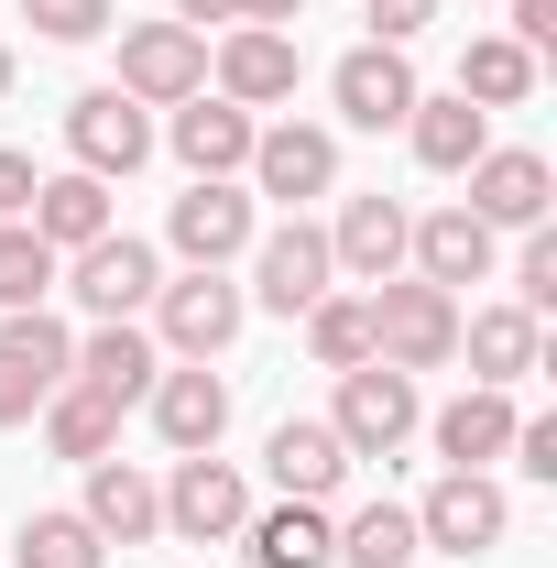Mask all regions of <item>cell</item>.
I'll use <instances>...</instances> for the list:
<instances>
[{"label": "cell", "instance_id": "25", "mask_svg": "<svg viewBox=\"0 0 557 568\" xmlns=\"http://www.w3.org/2000/svg\"><path fill=\"white\" fill-rule=\"evenodd\" d=\"M405 230H416V219L394 209V197H350L340 230H328V263H340V274H361V284H383L394 263H405Z\"/></svg>", "mask_w": 557, "mask_h": 568}, {"label": "cell", "instance_id": "30", "mask_svg": "<svg viewBox=\"0 0 557 568\" xmlns=\"http://www.w3.org/2000/svg\"><path fill=\"white\" fill-rule=\"evenodd\" d=\"M459 99H470V110H514V99H536V55H525L514 33H482V44L459 55Z\"/></svg>", "mask_w": 557, "mask_h": 568}, {"label": "cell", "instance_id": "29", "mask_svg": "<svg viewBox=\"0 0 557 568\" xmlns=\"http://www.w3.org/2000/svg\"><path fill=\"white\" fill-rule=\"evenodd\" d=\"M328 558H350V568H416L426 536H416V514H405V503H361V514L340 525V547H328Z\"/></svg>", "mask_w": 557, "mask_h": 568}, {"label": "cell", "instance_id": "26", "mask_svg": "<svg viewBox=\"0 0 557 568\" xmlns=\"http://www.w3.org/2000/svg\"><path fill=\"white\" fill-rule=\"evenodd\" d=\"M241 547H252V568H328L340 525H328L317 503H274V514H252V525H241Z\"/></svg>", "mask_w": 557, "mask_h": 568}, {"label": "cell", "instance_id": "23", "mask_svg": "<svg viewBox=\"0 0 557 568\" xmlns=\"http://www.w3.org/2000/svg\"><path fill=\"white\" fill-rule=\"evenodd\" d=\"M503 448H514V394L503 383H470L459 405H437V459L448 470H492Z\"/></svg>", "mask_w": 557, "mask_h": 568}, {"label": "cell", "instance_id": "38", "mask_svg": "<svg viewBox=\"0 0 557 568\" xmlns=\"http://www.w3.org/2000/svg\"><path fill=\"white\" fill-rule=\"evenodd\" d=\"M514 459H525L536 481H557V416H514Z\"/></svg>", "mask_w": 557, "mask_h": 568}, {"label": "cell", "instance_id": "28", "mask_svg": "<svg viewBox=\"0 0 557 568\" xmlns=\"http://www.w3.org/2000/svg\"><path fill=\"white\" fill-rule=\"evenodd\" d=\"M44 448H55V459H110V448H121V405L88 394V383H55V394H44Z\"/></svg>", "mask_w": 557, "mask_h": 568}, {"label": "cell", "instance_id": "18", "mask_svg": "<svg viewBox=\"0 0 557 568\" xmlns=\"http://www.w3.org/2000/svg\"><path fill=\"white\" fill-rule=\"evenodd\" d=\"M252 132H263V121H252V110H230V99H209V88H198V99H175V121H164V142H175V164H186V175H241V164H252Z\"/></svg>", "mask_w": 557, "mask_h": 568}, {"label": "cell", "instance_id": "14", "mask_svg": "<svg viewBox=\"0 0 557 568\" xmlns=\"http://www.w3.org/2000/svg\"><path fill=\"white\" fill-rule=\"evenodd\" d=\"M252 186L284 197V209L328 197V186H340V142L317 132V121H274V132H252Z\"/></svg>", "mask_w": 557, "mask_h": 568}, {"label": "cell", "instance_id": "36", "mask_svg": "<svg viewBox=\"0 0 557 568\" xmlns=\"http://www.w3.org/2000/svg\"><path fill=\"white\" fill-rule=\"evenodd\" d=\"M514 306L547 317L557 306V230H525V263H514Z\"/></svg>", "mask_w": 557, "mask_h": 568}, {"label": "cell", "instance_id": "35", "mask_svg": "<svg viewBox=\"0 0 557 568\" xmlns=\"http://www.w3.org/2000/svg\"><path fill=\"white\" fill-rule=\"evenodd\" d=\"M175 22H186V33H209V22H306V0H175Z\"/></svg>", "mask_w": 557, "mask_h": 568}, {"label": "cell", "instance_id": "2", "mask_svg": "<svg viewBox=\"0 0 557 568\" xmlns=\"http://www.w3.org/2000/svg\"><path fill=\"white\" fill-rule=\"evenodd\" d=\"M241 317H252V295L230 274H175V284H153V339L175 361H219L230 339H241Z\"/></svg>", "mask_w": 557, "mask_h": 568}, {"label": "cell", "instance_id": "9", "mask_svg": "<svg viewBox=\"0 0 557 568\" xmlns=\"http://www.w3.org/2000/svg\"><path fill=\"white\" fill-rule=\"evenodd\" d=\"M209 77H219L230 110H274V99H295L306 55H295V33H274V22H230L219 55H209Z\"/></svg>", "mask_w": 557, "mask_h": 568}, {"label": "cell", "instance_id": "27", "mask_svg": "<svg viewBox=\"0 0 557 568\" xmlns=\"http://www.w3.org/2000/svg\"><path fill=\"white\" fill-rule=\"evenodd\" d=\"M459 351H470L482 383H525V372L547 361V339H536V317H525V306H482V317H459Z\"/></svg>", "mask_w": 557, "mask_h": 568}, {"label": "cell", "instance_id": "1", "mask_svg": "<svg viewBox=\"0 0 557 568\" xmlns=\"http://www.w3.org/2000/svg\"><path fill=\"white\" fill-rule=\"evenodd\" d=\"M361 306H372V361H383V372H437V361H459V295H437L426 274H383Z\"/></svg>", "mask_w": 557, "mask_h": 568}, {"label": "cell", "instance_id": "13", "mask_svg": "<svg viewBox=\"0 0 557 568\" xmlns=\"http://www.w3.org/2000/svg\"><path fill=\"white\" fill-rule=\"evenodd\" d=\"M67 142H77V175L110 186V175H132L142 153H153V110L121 99V88H88V99L67 110Z\"/></svg>", "mask_w": 557, "mask_h": 568}, {"label": "cell", "instance_id": "17", "mask_svg": "<svg viewBox=\"0 0 557 568\" xmlns=\"http://www.w3.org/2000/svg\"><path fill=\"white\" fill-rule=\"evenodd\" d=\"M263 470H274L284 503H328L350 481V448H340V426H328V416H284L274 437H263Z\"/></svg>", "mask_w": 557, "mask_h": 568}, {"label": "cell", "instance_id": "40", "mask_svg": "<svg viewBox=\"0 0 557 568\" xmlns=\"http://www.w3.org/2000/svg\"><path fill=\"white\" fill-rule=\"evenodd\" d=\"M514 44H525V55L557 44V0H514Z\"/></svg>", "mask_w": 557, "mask_h": 568}, {"label": "cell", "instance_id": "34", "mask_svg": "<svg viewBox=\"0 0 557 568\" xmlns=\"http://www.w3.org/2000/svg\"><path fill=\"white\" fill-rule=\"evenodd\" d=\"M22 22L55 33V44H99L110 33V0H22Z\"/></svg>", "mask_w": 557, "mask_h": 568}, {"label": "cell", "instance_id": "39", "mask_svg": "<svg viewBox=\"0 0 557 568\" xmlns=\"http://www.w3.org/2000/svg\"><path fill=\"white\" fill-rule=\"evenodd\" d=\"M33 186H44V175H33V153H11V142H0V219L33 209Z\"/></svg>", "mask_w": 557, "mask_h": 568}, {"label": "cell", "instance_id": "7", "mask_svg": "<svg viewBox=\"0 0 557 568\" xmlns=\"http://www.w3.org/2000/svg\"><path fill=\"white\" fill-rule=\"evenodd\" d=\"M503 525H514V503H503L492 470H448V481L416 503V536L437 547V558H492V547H503Z\"/></svg>", "mask_w": 557, "mask_h": 568}, {"label": "cell", "instance_id": "41", "mask_svg": "<svg viewBox=\"0 0 557 568\" xmlns=\"http://www.w3.org/2000/svg\"><path fill=\"white\" fill-rule=\"evenodd\" d=\"M0 99H11V44H0Z\"/></svg>", "mask_w": 557, "mask_h": 568}, {"label": "cell", "instance_id": "10", "mask_svg": "<svg viewBox=\"0 0 557 568\" xmlns=\"http://www.w3.org/2000/svg\"><path fill=\"white\" fill-rule=\"evenodd\" d=\"M153 284H164V263H153V241H132V230H99L88 252H67V295L88 317H132V306H153Z\"/></svg>", "mask_w": 557, "mask_h": 568}, {"label": "cell", "instance_id": "31", "mask_svg": "<svg viewBox=\"0 0 557 568\" xmlns=\"http://www.w3.org/2000/svg\"><path fill=\"white\" fill-rule=\"evenodd\" d=\"M306 351H317V372H361V361H372V306L328 284V295L306 306Z\"/></svg>", "mask_w": 557, "mask_h": 568}, {"label": "cell", "instance_id": "37", "mask_svg": "<svg viewBox=\"0 0 557 568\" xmlns=\"http://www.w3.org/2000/svg\"><path fill=\"white\" fill-rule=\"evenodd\" d=\"M437 22V0H372V44H416Z\"/></svg>", "mask_w": 557, "mask_h": 568}, {"label": "cell", "instance_id": "6", "mask_svg": "<svg viewBox=\"0 0 557 568\" xmlns=\"http://www.w3.org/2000/svg\"><path fill=\"white\" fill-rule=\"evenodd\" d=\"M164 525H175L186 547H230V536L252 525V481H241L219 448H198V459H175V481H164Z\"/></svg>", "mask_w": 557, "mask_h": 568}, {"label": "cell", "instance_id": "19", "mask_svg": "<svg viewBox=\"0 0 557 568\" xmlns=\"http://www.w3.org/2000/svg\"><path fill=\"white\" fill-rule=\"evenodd\" d=\"M153 372H164V351L142 339L132 317H99V328L77 339V372H67V383H88V394H110V405H142V394H153Z\"/></svg>", "mask_w": 557, "mask_h": 568}, {"label": "cell", "instance_id": "21", "mask_svg": "<svg viewBox=\"0 0 557 568\" xmlns=\"http://www.w3.org/2000/svg\"><path fill=\"white\" fill-rule=\"evenodd\" d=\"M88 525H99V547H142L153 525H164V493L142 481L132 459H88V503H77Z\"/></svg>", "mask_w": 557, "mask_h": 568}, {"label": "cell", "instance_id": "15", "mask_svg": "<svg viewBox=\"0 0 557 568\" xmlns=\"http://www.w3.org/2000/svg\"><path fill=\"white\" fill-rule=\"evenodd\" d=\"M547 197H557V175H547V153H482L470 164V197L459 209L482 219V230H547Z\"/></svg>", "mask_w": 557, "mask_h": 568}, {"label": "cell", "instance_id": "5", "mask_svg": "<svg viewBox=\"0 0 557 568\" xmlns=\"http://www.w3.org/2000/svg\"><path fill=\"white\" fill-rule=\"evenodd\" d=\"M198 88H209V33H186V22H132V33H121V99L175 110V99H198Z\"/></svg>", "mask_w": 557, "mask_h": 568}, {"label": "cell", "instance_id": "20", "mask_svg": "<svg viewBox=\"0 0 557 568\" xmlns=\"http://www.w3.org/2000/svg\"><path fill=\"white\" fill-rule=\"evenodd\" d=\"M405 252H416V274L437 284V295H459V284H492V230L470 209H426L416 230H405Z\"/></svg>", "mask_w": 557, "mask_h": 568}, {"label": "cell", "instance_id": "8", "mask_svg": "<svg viewBox=\"0 0 557 568\" xmlns=\"http://www.w3.org/2000/svg\"><path fill=\"white\" fill-rule=\"evenodd\" d=\"M164 241L186 252V274H230V263L252 252V197H241L230 175H198V186L175 197V219H164Z\"/></svg>", "mask_w": 557, "mask_h": 568}, {"label": "cell", "instance_id": "22", "mask_svg": "<svg viewBox=\"0 0 557 568\" xmlns=\"http://www.w3.org/2000/svg\"><path fill=\"white\" fill-rule=\"evenodd\" d=\"M22 230L67 263V252H88V241L110 230V186H99V175H44V186H33V209H22Z\"/></svg>", "mask_w": 557, "mask_h": 568}, {"label": "cell", "instance_id": "33", "mask_svg": "<svg viewBox=\"0 0 557 568\" xmlns=\"http://www.w3.org/2000/svg\"><path fill=\"white\" fill-rule=\"evenodd\" d=\"M55 274H67V263H55V252L22 230V219H0V317L44 306V295H55Z\"/></svg>", "mask_w": 557, "mask_h": 568}, {"label": "cell", "instance_id": "32", "mask_svg": "<svg viewBox=\"0 0 557 568\" xmlns=\"http://www.w3.org/2000/svg\"><path fill=\"white\" fill-rule=\"evenodd\" d=\"M11 558H22V568H110V547H99L88 514H22Z\"/></svg>", "mask_w": 557, "mask_h": 568}, {"label": "cell", "instance_id": "12", "mask_svg": "<svg viewBox=\"0 0 557 568\" xmlns=\"http://www.w3.org/2000/svg\"><path fill=\"white\" fill-rule=\"evenodd\" d=\"M328 99H340L350 132H405V110H416L426 88H416V67H405V44H361V55H340Z\"/></svg>", "mask_w": 557, "mask_h": 568}, {"label": "cell", "instance_id": "3", "mask_svg": "<svg viewBox=\"0 0 557 568\" xmlns=\"http://www.w3.org/2000/svg\"><path fill=\"white\" fill-rule=\"evenodd\" d=\"M340 448L350 459H394L405 437L426 426V405H416V372H383V361H361V372H340Z\"/></svg>", "mask_w": 557, "mask_h": 568}, {"label": "cell", "instance_id": "24", "mask_svg": "<svg viewBox=\"0 0 557 568\" xmlns=\"http://www.w3.org/2000/svg\"><path fill=\"white\" fill-rule=\"evenodd\" d=\"M405 142H416L426 175H470L492 153V110H470V99H416L405 110Z\"/></svg>", "mask_w": 557, "mask_h": 568}, {"label": "cell", "instance_id": "4", "mask_svg": "<svg viewBox=\"0 0 557 568\" xmlns=\"http://www.w3.org/2000/svg\"><path fill=\"white\" fill-rule=\"evenodd\" d=\"M77 372V339L44 317V306H22V317H0V426L44 416V394Z\"/></svg>", "mask_w": 557, "mask_h": 568}, {"label": "cell", "instance_id": "11", "mask_svg": "<svg viewBox=\"0 0 557 568\" xmlns=\"http://www.w3.org/2000/svg\"><path fill=\"white\" fill-rule=\"evenodd\" d=\"M328 230H306V219H284V230H252V295L274 306V317H306L317 295H328Z\"/></svg>", "mask_w": 557, "mask_h": 568}, {"label": "cell", "instance_id": "16", "mask_svg": "<svg viewBox=\"0 0 557 568\" xmlns=\"http://www.w3.org/2000/svg\"><path fill=\"white\" fill-rule=\"evenodd\" d=\"M153 437L175 448V459H198V448H219V426H230V383H219L209 361H186V372H153Z\"/></svg>", "mask_w": 557, "mask_h": 568}]
</instances>
